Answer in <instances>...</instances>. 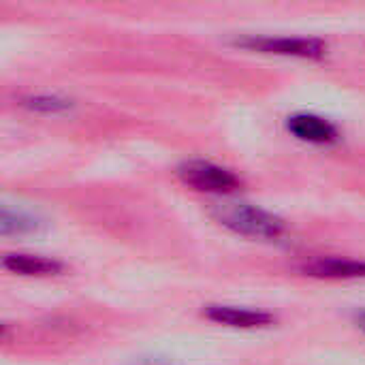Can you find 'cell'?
Listing matches in <instances>:
<instances>
[{
    "label": "cell",
    "mask_w": 365,
    "mask_h": 365,
    "mask_svg": "<svg viewBox=\"0 0 365 365\" xmlns=\"http://www.w3.org/2000/svg\"><path fill=\"white\" fill-rule=\"evenodd\" d=\"M216 220L242 235L274 240L284 233V220L248 203H222L214 212Z\"/></svg>",
    "instance_id": "1"
},
{
    "label": "cell",
    "mask_w": 365,
    "mask_h": 365,
    "mask_svg": "<svg viewBox=\"0 0 365 365\" xmlns=\"http://www.w3.org/2000/svg\"><path fill=\"white\" fill-rule=\"evenodd\" d=\"M178 175L184 184L201 192H231L240 186V180L229 169L205 160H188L180 165Z\"/></svg>",
    "instance_id": "2"
},
{
    "label": "cell",
    "mask_w": 365,
    "mask_h": 365,
    "mask_svg": "<svg viewBox=\"0 0 365 365\" xmlns=\"http://www.w3.org/2000/svg\"><path fill=\"white\" fill-rule=\"evenodd\" d=\"M244 47L278 53V56H297V58H321L325 53V45L319 38H291V36H261V38H242L237 41Z\"/></svg>",
    "instance_id": "3"
},
{
    "label": "cell",
    "mask_w": 365,
    "mask_h": 365,
    "mask_svg": "<svg viewBox=\"0 0 365 365\" xmlns=\"http://www.w3.org/2000/svg\"><path fill=\"white\" fill-rule=\"evenodd\" d=\"M287 126L297 139L308 141V143H334L338 139L336 126L312 113H297L289 118Z\"/></svg>",
    "instance_id": "4"
},
{
    "label": "cell",
    "mask_w": 365,
    "mask_h": 365,
    "mask_svg": "<svg viewBox=\"0 0 365 365\" xmlns=\"http://www.w3.org/2000/svg\"><path fill=\"white\" fill-rule=\"evenodd\" d=\"M205 317L214 323H222L229 327H242V329L265 327L274 321V317L267 312L246 310V308H235V306H207Z\"/></svg>",
    "instance_id": "5"
},
{
    "label": "cell",
    "mask_w": 365,
    "mask_h": 365,
    "mask_svg": "<svg viewBox=\"0 0 365 365\" xmlns=\"http://www.w3.org/2000/svg\"><path fill=\"white\" fill-rule=\"evenodd\" d=\"M306 276L314 278H331V280H351V278H365V261H351V259H336L325 257L310 261L304 267Z\"/></svg>",
    "instance_id": "6"
},
{
    "label": "cell",
    "mask_w": 365,
    "mask_h": 365,
    "mask_svg": "<svg viewBox=\"0 0 365 365\" xmlns=\"http://www.w3.org/2000/svg\"><path fill=\"white\" fill-rule=\"evenodd\" d=\"M2 267L21 276H49L62 272V265L58 261L32 255H6L2 259Z\"/></svg>",
    "instance_id": "7"
},
{
    "label": "cell",
    "mask_w": 365,
    "mask_h": 365,
    "mask_svg": "<svg viewBox=\"0 0 365 365\" xmlns=\"http://www.w3.org/2000/svg\"><path fill=\"white\" fill-rule=\"evenodd\" d=\"M38 229V220L21 214V212H11L9 207H2L0 214V233L2 235H13V233H32Z\"/></svg>",
    "instance_id": "8"
},
{
    "label": "cell",
    "mask_w": 365,
    "mask_h": 365,
    "mask_svg": "<svg viewBox=\"0 0 365 365\" xmlns=\"http://www.w3.org/2000/svg\"><path fill=\"white\" fill-rule=\"evenodd\" d=\"M26 107L34 111H45V113H56V111H66L71 109V101L58 98V96H32L24 101Z\"/></svg>",
    "instance_id": "9"
},
{
    "label": "cell",
    "mask_w": 365,
    "mask_h": 365,
    "mask_svg": "<svg viewBox=\"0 0 365 365\" xmlns=\"http://www.w3.org/2000/svg\"><path fill=\"white\" fill-rule=\"evenodd\" d=\"M364 327H365V321H364Z\"/></svg>",
    "instance_id": "10"
}]
</instances>
